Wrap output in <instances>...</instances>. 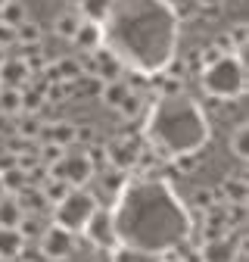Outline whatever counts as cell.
Listing matches in <instances>:
<instances>
[{"mask_svg":"<svg viewBox=\"0 0 249 262\" xmlns=\"http://www.w3.org/2000/svg\"><path fill=\"white\" fill-rule=\"evenodd\" d=\"M109 212L118 247L146 259L178 253L196 231L178 190L156 175L124 181Z\"/></svg>","mask_w":249,"mask_h":262,"instance_id":"obj_1","label":"cell"},{"mask_svg":"<svg viewBox=\"0 0 249 262\" xmlns=\"http://www.w3.org/2000/svg\"><path fill=\"white\" fill-rule=\"evenodd\" d=\"M100 31L103 50L137 75H159L178 53V10L171 0H109Z\"/></svg>","mask_w":249,"mask_h":262,"instance_id":"obj_2","label":"cell"},{"mask_svg":"<svg viewBox=\"0 0 249 262\" xmlns=\"http://www.w3.org/2000/svg\"><path fill=\"white\" fill-rule=\"evenodd\" d=\"M143 138L162 159L196 156L209 144V119L190 94H159L143 113Z\"/></svg>","mask_w":249,"mask_h":262,"instance_id":"obj_3","label":"cell"},{"mask_svg":"<svg viewBox=\"0 0 249 262\" xmlns=\"http://www.w3.org/2000/svg\"><path fill=\"white\" fill-rule=\"evenodd\" d=\"M200 88L215 97V100H237V97L246 91V66L243 56H221L218 62L200 69Z\"/></svg>","mask_w":249,"mask_h":262,"instance_id":"obj_4","label":"cell"},{"mask_svg":"<svg viewBox=\"0 0 249 262\" xmlns=\"http://www.w3.org/2000/svg\"><path fill=\"white\" fill-rule=\"evenodd\" d=\"M100 200L97 193H90L87 187H72L62 200L53 206V225H59L69 234H81L84 225L90 222V215L97 212Z\"/></svg>","mask_w":249,"mask_h":262,"instance_id":"obj_5","label":"cell"},{"mask_svg":"<svg viewBox=\"0 0 249 262\" xmlns=\"http://www.w3.org/2000/svg\"><path fill=\"white\" fill-rule=\"evenodd\" d=\"M93 172H97V169L90 166V159L84 153H66L56 166L47 169V178H56L62 184H69V187H87Z\"/></svg>","mask_w":249,"mask_h":262,"instance_id":"obj_6","label":"cell"},{"mask_svg":"<svg viewBox=\"0 0 249 262\" xmlns=\"http://www.w3.org/2000/svg\"><path fill=\"white\" fill-rule=\"evenodd\" d=\"M97 250H106V253H115L118 250V237H115V228H112V212L97 206V212L90 215V222L84 225L81 231Z\"/></svg>","mask_w":249,"mask_h":262,"instance_id":"obj_7","label":"cell"},{"mask_svg":"<svg viewBox=\"0 0 249 262\" xmlns=\"http://www.w3.org/2000/svg\"><path fill=\"white\" fill-rule=\"evenodd\" d=\"M38 247L50 262H66L75 253V234L62 231L59 225H47L41 231V237H38Z\"/></svg>","mask_w":249,"mask_h":262,"instance_id":"obj_8","label":"cell"},{"mask_svg":"<svg viewBox=\"0 0 249 262\" xmlns=\"http://www.w3.org/2000/svg\"><path fill=\"white\" fill-rule=\"evenodd\" d=\"M243 237L240 234H228L221 241H209L200 247V262H237L243 256Z\"/></svg>","mask_w":249,"mask_h":262,"instance_id":"obj_9","label":"cell"},{"mask_svg":"<svg viewBox=\"0 0 249 262\" xmlns=\"http://www.w3.org/2000/svg\"><path fill=\"white\" fill-rule=\"evenodd\" d=\"M90 62H93V66H90V69H84V75H90L93 81H100V84H106V81H118L121 72H124V69H121V62H118L109 50H103V47L90 53Z\"/></svg>","mask_w":249,"mask_h":262,"instance_id":"obj_10","label":"cell"},{"mask_svg":"<svg viewBox=\"0 0 249 262\" xmlns=\"http://www.w3.org/2000/svg\"><path fill=\"white\" fill-rule=\"evenodd\" d=\"M31 78V66L22 56H7L0 59V88H25Z\"/></svg>","mask_w":249,"mask_h":262,"instance_id":"obj_11","label":"cell"},{"mask_svg":"<svg viewBox=\"0 0 249 262\" xmlns=\"http://www.w3.org/2000/svg\"><path fill=\"white\" fill-rule=\"evenodd\" d=\"M218 200L225 206H246V196H249V187H246V178L243 175H228L221 184L215 187Z\"/></svg>","mask_w":249,"mask_h":262,"instance_id":"obj_12","label":"cell"},{"mask_svg":"<svg viewBox=\"0 0 249 262\" xmlns=\"http://www.w3.org/2000/svg\"><path fill=\"white\" fill-rule=\"evenodd\" d=\"M81 13L72 7V10H62V13H56L53 16V35L59 38V41H72L75 35H78V28H81Z\"/></svg>","mask_w":249,"mask_h":262,"instance_id":"obj_13","label":"cell"},{"mask_svg":"<svg viewBox=\"0 0 249 262\" xmlns=\"http://www.w3.org/2000/svg\"><path fill=\"white\" fill-rule=\"evenodd\" d=\"M131 91H134V88H131L128 81H121V78H118V81H106V84H100V91H97V94H100L103 106H109V110H115V113H118V110H121V103L131 97Z\"/></svg>","mask_w":249,"mask_h":262,"instance_id":"obj_14","label":"cell"},{"mask_svg":"<svg viewBox=\"0 0 249 262\" xmlns=\"http://www.w3.org/2000/svg\"><path fill=\"white\" fill-rule=\"evenodd\" d=\"M72 44L78 47V50H84V53H93V50H100L103 47V31H100V22H81V28H78V35L72 38Z\"/></svg>","mask_w":249,"mask_h":262,"instance_id":"obj_15","label":"cell"},{"mask_svg":"<svg viewBox=\"0 0 249 262\" xmlns=\"http://www.w3.org/2000/svg\"><path fill=\"white\" fill-rule=\"evenodd\" d=\"M25 253V237L16 228H0V262H13Z\"/></svg>","mask_w":249,"mask_h":262,"instance_id":"obj_16","label":"cell"},{"mask_svg":"<svg viewBox=\"0 0 249 262\" xmlns=\"http://www.w3.org/2000/svg\"><path fill=\"white\" fill-rule=\"evenodd\" d=\"M41 138H44L47 144H56V147L66 150L69 144H75V125H72V122H53V125H44Z\"/></svg>","mask_w":249,"mask_h":262,"instance_id":"obj_17","label":"cell"},{"mask_svg":"<svg viewBox=\"0 0 249 262\" xmlns=\"http://www.w3.org/2000/svg\"><path fill=\"white\" fill-rule=\"evenodd\" d=\"M22 206L16 203V196L7 193V196H0V228H19L22 222Z\"/></svg>","mask_w":249,"mask_h":262,"instance_id":"obj_18","label":"cell"},{"mask_svg":"<svg viewBox=\"0 0 249 262\" xmlns=\"http://www.w3.org/2000/svg\"><path fill=\"white\" fill-rule=\"evenodd\" d=\"M0 116H22V91L0 88Z\"/></svg>","mask_w":249,"mask_h":262,"instance_id":"obj_19","label":"cell"},{"mask_svg":"<svg viewBox=\"0 0 249 262\" xmlns=\"http://www.w3.org/2000/svg\"><path fill=\"white\" fill-rule=\"evenodd\" d=\"M16 44L19 47H38L41 44V25L35 19H25L19 28H16Z\"/></svg>","mask_w":249,"mask_h":262,"instance_id":"obj_20","label":"cell"},{"mask_svg":"<svg viewBox=\"0 0 249 262\" xmlns=\"http://www.w3.org/2000/svg\"><path fill=\"white\" fill-rule=\"evenodd\" d=\"M75 10H78L81 19H87V22H103V16H106V10H109V0H78Z\"/></svg>","mask_w":249,"mask_h":262,"instance_id":"obj_21","label":"cell"},{"mask_svg":"<svg viewBox=\"0 0 249 262\" xmlns=\"http://www.w3.org/2000/svg\"><path fill=\"white\" fill-rule=\"evenodd\" d=\"M16 131L22 135V141H41L44 122H41L38 116H28V113H22V116H19V125H16Z\"/></svg>","mask_w":249,"mask_h":262,"instance_id":"obj_22","label":"cell"},{"mask_svg":"<svg viewBox=\"0 0 249 262\" xmlns=\"http://www.w3.org/2000/svg\"><path fill=\"white\" fill-rule=\"evenodd\" d=\"M72 187L69 184H62V181H56V178H47L44 184H41V193H44V200H47V206H56L62 196H66Z\"/></svg>","mask_w":249,"mask_h":262,"instance_id":"obj_23","label":"cell"},{"mask_svg":"<svg viewBox=\"0 0 249 262\" xmlns=\"http://www.w3.org/2000/svg\"><path fill=\"white\" fill-rule=\"evenodd\" d=\"M246 141H249V128H246V122H240V125L231 131V153H234L240 162H246Z\"/></svg>","mask_w":249,"mask_h":262,"instance_id":"obj_24","label":"cell"},{"mask_svg":"<svg viewBox=\"0 0 249 262\" xmlns=\"http://www.w3.org/2000/svg\"><path fill=\"white\" fill-rule=\"evenodd\" d=\"M25 19H28V16H25V7H19L16 0H7L4 10H0V22H7L10 28H19Z\"/></svg>","mask_w":249,"mask_h":262,"instance_id":"obj_25","label":"cell"},{"mask_svg":"<svg viewBox=\"0 0 249 262\" xmlns=\"http://www.w3.org/2000/svg\"><path fill=\"white\" fill-rule=\"evenodd\" d=\"M118 116L121 119H137V116H143V97H140V91H131V97L121 103Z\"/></svg>","mask_w":249,"mask_h":262,"instance_id":"obj_26","label":"cell"},{"mask_svg":"<svg viewBox=\"0 0 249 262\" xmlns=\"http://www.w3.org/2000/svg\"><path fill=\"white\" fill-rule=\"evenodd\" d=\"M221 56H228L225 50H221V44H209V47H203L200 53H196V66H200V69H206V66H212V62H218V59H221Z\"/></svg>","mask_w":249,"mask_h":262,"instance_id":"obj_27","label":"cell"},{"mask_svg":"<svg viewBox=\"0 0 249 262\" xmlns=\"http://www.w3.org/2000/svg\"><path fill=\"white\" fill-rule=\"evenodd\" d=\"M193 203H196L203 212H209V209H218V206H221V200H218V193H215L212 187H200V190H196V196H193Z\"/></svg>","mask_w":249,"mask_h":262,"instance_id":"obj_28","label":"cell"},{"mask_svg":"<svg viewBox=\"0 0 249 262\" xmlns=\"http://www.w3.org/2000/svg\"><path fill=\"white\" fill-rule=\"evenodd\" d=\"M13 44H16V28L0 22V47H13Z\"/></svg>","mask_w":249,"mask_h":262,"instance_id":"obj_29","label":"cell"},{"mask_svg":"<svg viewBox=\"0 0 249 262\" xmlns=\"http://www.w3.org/2000/svg\"><path fill=\"white\" fill-rule=\"evenodd\" d=\"M193 159H196V156H178V159H171V166L187 175V172H193Z\"/></svg>","mask_w":249,"mask_h":262,"instance_id":"obj_30","label":"cell"},{"mask_svg":"<svg viewBox=\"0 0 249 262\" xmlns=\"http://www.w3.org/2000/svg\"><path fill=\"white\" fill-rule=\"evenodd\" d=\"M196 4H200L203 10H215V7H221L225 0H196Z\"/></svg>","mask_w":249,"mask_h":262,"instance_id":"obj_31","label":"cell"},{"mask_svg":"<svg viewBox=\"0 0 249 262\" xmlns=\"http://www.w3.org/2000/svg\"><path fill=\"white\" fill-rule=\"evenodd\" d=\"M175 262H181V259H175Z\"/></svg>","mask_w":249,"mask_h":262,"instance_id":"obj_32","label":"cell"}]
</instances>
